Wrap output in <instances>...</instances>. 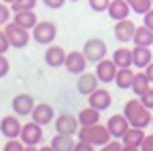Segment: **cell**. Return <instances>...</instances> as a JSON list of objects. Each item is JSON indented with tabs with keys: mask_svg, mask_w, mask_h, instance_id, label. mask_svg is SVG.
<instances>
[{
	"mask_svg": "<svg viewBox=\"0 0 153 151\" xmlns=\"http://www.w3.org/2000/svg\"><path fill=\"white\" fill-rule=\"evenodd\" d=\"M125 116L129 118L131 127H139V129H145L147 125H151V118H153V112L151 108L141 102V98H133V100H127L125 102V108H123Z\"/></svg>",
	"mask_w": 153,
	"mask_h": 151,
	"instance_id": "obj_1",
	"label": "cell"
},
{
	"mask_svg": "<svg viewBox=\"0 0 153 151\" xmlns=\"http://www.w3.org/2000/svg\"><path fill=\"white\" fill-rule=\"evenodd\" d=\"M78 139L88 141V143H92L96 147H104L106 143L110 139H114V137H112L110 129L106 127V125L96 123V125H82L80 131H78Z\"/></svg>",
	"mask_w": 153,
	"mask_h": 151,
	"instance_id": "obj_2",
	"label": "cell"
},
{
	"mask_svg": "<svg viewBox=\"0 0 153 151\" xmlns=\"http://www.w3.org/2000/svg\"><path fill=\"white\" fill-rule=\"evenodd\" d=\"M2 29H4V33L8 35L10 39V45L14 49H23V47L29 45V41H31V35H29V29H25L23 25L14 23V21H8L6 25H2Z\"/></svg>",
	"mask_w": 153,
	"mask_h": 151,
	"instance_id": "obj_3",
	"label": "cell"
},
{
	"mask_svg": "<svg viewBox=\"0 0 153 151\" xmlns=\"http://www.w3.org/2000/svg\"><path fill=\"white\" fill-rule=\"evenodd\" d=\"M55 37H57V25L51 21H41L33 29V39L39 45H51L55 41Z\"/></svg>",
	"mask_w": 153,
	"mask_h": 151,
	"instance_id": "obj_4",
	"label": "cell"
},
{
	"mask_svg": "<svg viewBox=\"0 0 153 151\" xmlns=\"http://www.w3.org/2000/svg\"><path fill=\"white\" fill-rule=\"evenodd\" d=\"M21 131H23V123L19 121V115H6L2 116V123H0V133L4 139H19L21 137Z\"/></svg>",
	"mask_w": 153,
	"mask_h": 151,
	"instance_id": "obj_5",
	"label": "cell"
},
{
	"mask_svg": "<svg viewBox=\"0 0 153 151\" xmlns=\"http://www.w3.org/2000/svg\"><path fill=\"white\" fill-rule=\"evenodd\" d=\"M53 125H55V133H63V135H78V131H80V118L74 115H59L55 121H53Z\"/></svg>",
	"mask_w": 153,
	"mask_h": 151,
	"instance_id": "obj_6",
	"label": "cell"
},
{
	"mask_svg": "<svg viewBox=\"0 0 153 151\" xmlns=\"http://www.w3.org/2000/svg\"><path fill=\"white\" fill-rule=\"evenodd\" d=\"M84 55L88 57V61H92V63H98L100 59L106 57V43L102 39H88L86 43H84Z\"/></svg>",
	"mask_w": 153,
	"mask_h": 151,
	"instance_id": "obj_7",
	"label": "cell"
},
{
	"mask_svg": "<svg viewBox=\"0 0 153 151\" xmlns=\"http://www.w3.org/2000/svg\"><path fill=\"white\" fill-rule=\"evenodd\" d=\"M21 139H23L25 145H39L43 139V125H39L35 121L25 123L23 131H21Z\"/></svg>",
	"mask_w": 153,
	"mask_h": 151,
	"instance_id": "obj_8",
	"label": "cell"
},
{
	"mask_svg": "<svg viewBox=\"0 0 153 151\" xmlns=\"http://www.w3.org/2000/svg\"><path fill=\"white\" fill-rule=\"evenodd\" d=\"M117 71H118V65L114 63V59H100L98 63H96V76H98V80L102 82V84H110V82H114L117 78Z\"/></svg>",
	"mask_w": 153,
	"mask_h": 151,
	"instance_id": "obj_9",
	"label": "cell"
},
{
	"mask_svg": "<svg viewBox=\"0 0 153 151\" xmlns=\"http://www.w3.org/2000/svg\"><path fill=\"white\" fill-rule=\"evenodd\" d=\"M145 131L139 127H131L125 135H123V145H125V151H137V149H141V145H143V141H145Z\"/></svg>",
	"mask_w": 153,
	"mask_h": 151,
	"instance_id": "obj_10",
	"label": "cell"
},
{
	"mask_svg": "<svg viewBox=\"0 0 153 151\" xmlns=\"http://www.w3.org/2000/svg\"><path fill=\"white\" fill-rule=\"evenodd\" d=\"M135 31H137V25L133 23V21H129V19H123V21H117L114 29H112V35H114L117 41L127 43V41H133Z\"/></svg>",
	"mask_w": 153,
	"mask_h": 151,
	"instance_id": "obj_11",
	"label": "cell"
},
{
	"mask_svg": "<svg viewBox=\"0 0 153 151\" xmlns=\"http://www.w3.org/2000/svg\"><path fill=\"white\" fill-rule=\"evenodd\" d=\"M33 108H35V100H33L31 94L21 92V94H16V96L12 98V110L19 116H31Z\"/></svg>",
	"mask_w": 153,
	"mask_h": 151,
	"instance_id": "obj_12",
	"label": "cell"
},
{
	"mask_svg": "<svg viewBox=\"0 0 153 151\" xmlns=\"http://www.w3.org/2000/svg\"><path fill=\"white\" fill-rule=\"evenodd\" d=\"M106 127L110 129V133H112L114 139H123V135L131 129V123H129V118L125 116V112H123V115H112L110 116V118L106 121Z\"/></svg>",
	"mask_w": 153,
	"mask_h": 151,
	"instance_id": "obj_13",
	"label": "cell"
},
{
	"mask_svg": "<svg viewBox=\"0 0 153 151\" xmlns=\"http://www.w3.org/2000/svg\"><path fill=\"white\" fill-rule=\"evenodd\" d=\"M88 65V57L84 55V51H70L65 57V70L70 74H84Z\"/></svg>",
	"mask_w": 153,
	"mask_h": 151,
	"instance_id": "obj_14",
	"label": "cell"
},
{
	"mask_svg": "<svg viewBox=\"0 0 153 151\" xmlns=\"http://www.w3.org/2000/svg\"><path fill=\"white\" fill-rule=\"evenodd\" d=\"M31 118L39 123V125H49V123H53L55 121V110H53V106L47 104V102H41V104H35L33 108V112H31Z\"/></svg>",
	"mask_w": 153,
	"mask_h": 151,
	"instance_id": "obj_15",
	"label": "cell"
},
{
	"mask_svg": "<svg viewBox=\"0 0 153 151\" xmlns=\"http://www.w3.org/2000/svg\"><path fill=\"white\" fill-rule=\"evenodd\" d=\"M43 57H45V63H47L49 68H61V65H65V57H68V53H65L63 47L49 45Z\"/></svg>",
	"mask_w": 153,
	"mask_h": 151,
	"instance_id": "obj_16",
	"label": "cell"
},
{
	"mask_svg": "<svg viewBox=\"0 0 153 151\" xmlns=\"http://www.w3.org/2000/svg\"><path fill=\"white\" fill-rule=\"evenodd\" d=\"M98 84H100V80H98L96 71H94V74L84 71V74H80V78H78L76 88H78V92H80V94H84V96H90V94H92L96 88H98Z\"/></svg>",
	"mask_w": 153,
	"mask_h": 151,
	"instance_id": "obj_17",
	"label": "cell"
},
{
	"mask_svg": "<svg viewBox=\"0 0 153 151\" xmlns=\"http://www.w3.org/2000/svg\"><path fill=\"white\" fill-rule=\"evenodd\" d=\"M110 102H112V96L108 90L104 88H96L94 92L88 96V104L98 108V110H106V108H110Z\"/></svg>",
	"mask_w": 153,
	"mask_h": 151,
	"instance_id": "obj_18",
	"label": "cell"
},
{
	"mask_svg": "<svg viewBox=\"0 0 153 151\" xmlns=\"http://www.w3.org/2000/svg\"><path fill=\"white\" fill-rule=\"evenodd\" d=\"M106 12H108V16H110L112 21H123V19H129V14L133 12V8H131V4L127 0H112Z\"/></svg>",
	"mask_w": 153,
	"mask_h": 151,
	"instance_id": "obj_19",
	"label": "cell"
},
{
	"mask_svg": "<svg viewBox=\"0 0 153 151\" xmlns=\"http://www.w3.org/2000/svg\"><path fill=\"white\" fill-rule=\"evenodd\" d=\"M133 57H135V68L145 70V68L153 61V53H151V49H149V47L135 45V49H133Z\"/></svg>",
	"mask_w": 153,
	"mask_h": 151,
	"instance_id": "obj_20",
	"label": "cell"
},
{
	"mask_svg": "<svg viewBox=\"0 0 153 151\" xmlns=\"http://www.w3.org/2000/svg\"><path fill=\"white\" fill-rule=\"evenodd\" d=\"M76 143L74 135H63V133H55V137L51 139V145L55 151H76Z\"/></svg>",
	"mask_w": 153,
	"mask_h": 151,
	"instance_id": "obj_21",
	"label": "cell"
},
{
	"mask_svg": "<svg viewBox=\"0 0 153 151\" xmlns=\"http://www.w3.org/2000/svg\"><path fill=\"white\" fill-rule=\"evenodd\" d=\"M112 59L118 68H133L135 65V57H133V49L127 47H118L117 51L112 53Z\"/></svg>",
	"mask_w": 153,
	"mask_h": 151,
	"instance_id": "obj_22",
	"label": "cell"
},
{
	"mask_svg": "<svg viewBox=\"0 0 153 151\" xmlns=\"http://www.w3.org/2000/svg\"><path fill=\"white\" fill-rule=\"evenodd\" d=\"M151 84H153V82L149 80V76L145 74V70L137 71V74H135V80H133V86H131V90L137 94V96H143V94L151 88Z\"/></svg>",
	"mask_w": 153,
	"mask_h": 151,
	"instance_id": "obj_23",
	"label": "cell"
},
{
	"mask_svg": "<svg viewBox=\"0 0 153 151\" xmlns=\"http://www.w3.org/2000/svg\"><path fill=\"white\" fill-rule=\"evenodd\" d=\"M12 21L19 23V25H23L25 29H29V31H33L35 25L39 23L35 10H19V12H14V19H12Z\"/></svg>",
	"mask_w": 153,
	"mask_h": 151,
	"instance_id": "obj_24",
	"label": "cell"
},
{
	"mask_svg": "<svg viewBox=\"0 0 153 151\" xmlns=\"http://www.w3.org/2000/svg\"><path fill=\"white\" fill-rule=\"evenodd\" d=\"M133 80H135V71L131 70V68H118L117 78H114V84H117L120 90H131Z\"/></svg>",
	"mask_w": 153,
	"mask_h": 151,
	"instance_id": "obj_25",
	"label": "cell"
},
{
	"mask_svg": "<svg viewBox=\"0 0 153 151\" xmlns=\"http://www.w3.org/2000/svg\"><path fill=\"white\" fill-rule=\"evenodd\" d=\"M133 43H135V45L151 47L153 45V31L147 25H139L137 31H135V37H133Z\"/></svg>",
	"mask_w": 153,
	"mask_h": 151,
	"instance_id": "obj_26",
	"label": "cell"
},
{
	"mask_svg": "<svg viewBox=\"0 0 153 151\" xmlns=\"http://www.w3.org/2000/svg\"><path fill=\"white\" fill-rule=\"evenodd\" d=\"M100 112H102V110H98V108L88 104L86 108H82V110L78 112L80 125H96V123H100Z\"/></svg>",
	"mask_w": 153,
	"mask_h": 151,
	"instance_id": "obj_27",
	"label": "cell"
},
{
	"mask_svg": "<svg viewBox=\"0 0 153 151\" xmlns=\"http://www.w3.org/2000/svg\"><path fill=\"white\" fill-rule=\"evenodd\" d=\"M127 2L131 4L133 12H137V14H145L147 10L153 8V0H127Z\"/></svg>",
	"mask_w": 153,
	"mask_h": 151,
	"instance_id": "obj_28",
	"label": "cell"
},
{
	"mask_svg": "<svg viewBox=\"0 0 153 151\" xmlns=\"http://www.w3.org/2000/svg\"><path fill=\"white\" fill-rule=\"evenodd\" d=\"M37 2L39 0H14L10 4V8L12 12H19V10H33L37 6Z\"/></svg>",
	"mask_w": 153,
	"mask_h": 151,
	"instance_id": "obj_29",
	"label": "cell"
},
{
	"mask_svg": "<svg viewBox=\"0 0 153 151\" xmlns=\"http://www.w3.org/2000/svg\"><path fill=\"white\" fill-rule=\"evenodd\" d=\"M4 151H27V145L23 143V139H8L4 145Z\"/></svg>",
	"mask_w": 153,
	"mask_h": 151,
	"instance_id": "obj_30",
	"label": "cell"
},
{
	"mask_svg": "<svg viewBox=\"0 0 153 151\" xmlns=\"http://www.w3.org/2000/svg\"><path fill=\"white\" fill-rule=\"evenodd\" d=\"M110 2H112V0H88V6L94 12H104V10H108Z\"/></svg>",
	"mask_w": 153,
	"mask_h": 151,
	"instance_id": "obj_31",
	"label": "cell"
},
{
	"mask_svg": "<svg viewBox=\"0 0 153 151\" xmlns=\"http://www.w3.org/2000/svg\"><path fill=\"white\" fill-rule=\"evenodd\" d=\"M102 149H104V151H125V145H123V141H120V139H110Z\"/></svg>",
	"mask_w": 153,
	"mask_h": 151,
	"instance_id": "obj_32",
	"label": "cell"
},
{
	"mask_svg": "<svg viewBox=\"0 0 153 151\" xmlns=\"http://www.w3.org/2000/svg\"><path fill=\"white\" fill-rule=\"evenodd\" d=\"M8 6H10V4H6V2L0 4V23L2 25L8 23V16H10V10H12V8H8Z\"/></svg>",
	"mask_w": 153,
	"mask_h": 151,
	"instance_id": "obj_33",
	"label": "cell"
},
{
	"mask_svg": "<svg viewBox=\"0 0 153 151\" xmlns=\"http://www.w3.org/2000/svg\"><path fill=\"white\" fill-rule=\"evenodd\" d=\"M8 47H12L10 45V39H8V35H6L4 29H2V31H0V53H6Z\"/></svg>",
	"mask_w": 153,
	"mask_h": 151,
	"instance_id": "obj_34",
	"label": "cell"
},
{
	"mask_svg": "<svg viewBox=\"0 0 153 151\" xmlns=\"http://www.w3.org/2000/svg\"><path fill=\"white\" fill-rule=\"evenodd\" d=\"M139 98H141V102L147 106V108H151V110H153V88H149V90L143 94V96H139Z\"/></svg>",
	"mask_w": 153,
	"mask_h": 151,
	"instance_id": "obj_35",
	"label": "cell"
},
{
	"mask_svg": "<svg viewBox=\"0 0 153 151\" xmlns=\"http://www.w3.org/2000/svg\"><path fill=\"white\" fill-rule=\"evenodd\" d=\"M47 8H51V10H59L63 4H65V0H41Z\"/></svg>",
	"mask_w": 153,
	"mask_h": 151,
	"instance_id": "obj_36",
	"label": "cell"
},
{
	"mask_svg": "<svg viewBox=\"0 0 153 151\" xmlns=\"http://www.w3.org/2000/svg\"><path fill=\"white\" fill-rule=\"evenodd\" d=\"M96 145H92V143H88V141H82L78 139V143H76V151H94Z\"/></svg>",
	"mask_w": 153,
	"mask_h": 151,
	"instance_id": "obj_37",
	"label": "cell"
},
{
	"mask_svg": "<svg viewBox=\"0 0 153 151\" xmlns=\"http://www.w3.org/2000/svg\"><path fill=\"white\" fill-rule=\"evenodd\" d=\"M10 70V63H8V59L4 57V53H2V57H0V76H6Z\"/></svg>",
	"mask_w": 153,
	"mask_h": 151,
	"instance_id": "obj_38",
	"label": "cell"
},
{
	"mask_svg": "<svg viewBox=\"0 0 153 151\" xmlns=\"http://www.w3.org/2000/svg\"><path fill=\"white\" fill-rule=\"evenodd\" d=\"M143 25H147L149 29L153 31V8L151 10H147L145 14H143Z\"/></svg>",
	"mask_w": 153,
	"mask_h": 151,
	"instance_id": "obj_39",
	"label": "cell"
},
{
	"mask_svg": "<svg viewBox=\"0 0 153 151\" xmlns=\"http://www.w3.org/2000/svg\"><path fill=\"white\" fill-rule=\"evenodd\" d=\"M141 149H143V151H153V135H147V137H145V141H143V145H141Z\"/></svg>",
	"mask_w": 153,
	"mask_h": 151,
	"instance_id": "obj_40",
	"label": "cell"
},
{
	"mask_svg": "<svg viewBox=\"0 0 153 151\" xmlns=\"http://www.w3.org/2000/svg\"><path fill=\"white\" fill-rule=\"evenodd\" d=\"M145 74H147V76H149V80L153 82V61L147 65V68H145Z\"/></svg>",
	"mask_w": 153,
	"mask_h": 151,
	"instance_id": "obj_41",
	"label": "cell"
},
{
	"mask_svg": "<svg viewBox=\"0 0 153 151\" xmlns=\"http://www.w3.org/2000/svg\"><path fill=\"white\" fill-rule=\"evenodd\" d=\"M2 2H6V4H12V2H14V0H2Z\"/></svg>",
	"mask_w": 153,
	"mask_h": 151,
	"instance_id": "obj_42",
	"label": "cell"
},
{
	"mask_svg": "<svg viewBox=\"0 0 153 151\" xmlns=\"http://www.w3.org/2000/svg\"><path fill=\"white\" fill-rule=\"evenodd\" d=\"M70 2H80V0H70Z\"/></svg>",
	"mask_w": 153,
	"mask_h": 151,
	"instance_id": "obj_43",
	"label": "cell"
},
{
	"mask_svg": "<svg viewBox=\"0 0 153 151\" xmlns=\"http://www.w3.org/2000/svg\"><path fill=\"white\" fill-rule=\"evenodd\" d=\"M151 125H153V118H151Z\"/></svg>",
	"mask_w": 153,
	"mask_h": 151,
	"instance_id": "obj_44",
	"label": "cell"
}]
</instances>
